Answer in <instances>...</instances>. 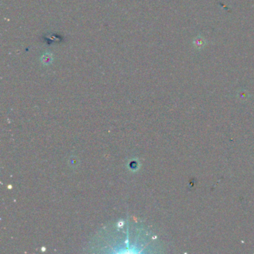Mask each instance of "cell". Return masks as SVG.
<instances>
[{
  "label": "cell",
  "mask_w": 254,
  "mask_h": 254,
  "mask_svg": "<svg viewBox=\"0 0 254 254\" xmlns=\"http://www.w3.org/2000/svg\"><path fill=\"white\" fill-rule=\"evenodd\" d=\"M195 44L196 45V46H197V47H198V48H199V45H200V48H201V47H202V46H203V45L204 44V43H203V41H202V39H200V40H199V39H197L196 41L195 42Z\"/></svg>",
  "instance_id": "cell-1"
}]
</instances>
